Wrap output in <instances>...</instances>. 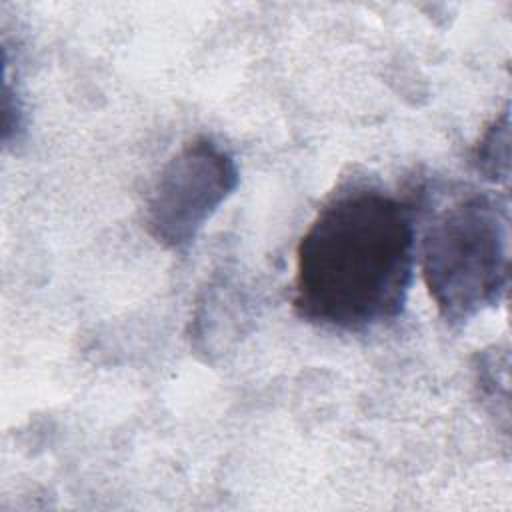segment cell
<instances>
[{"label":"cell","mask_w":512,"mask_h":512,"mask_svg":"<svg viewBox=\"0 0 512 512\" xmlns=\"http://www.w3.org/2000/svg\"><path fill=\"white\" fill-rule=\"evenodd\" d=\"M416 208L370 182L338 188L296 248L292 306L320 328L364 332L396 320L416 264Z\"/></svg>","instance_id":"cell-1"},{"label":"cell","mask_w":512,"mask_h":512,"mask_svg":"<svg viewBox=\"0 0 512 512\" xmlns=\"http://www.w3.org/2000/svg\"><path fill=\"white\" fill-rule=\"evenodd\" d=\"M428 294L450 326L496 306L508 288L510 210L490 192H470L428 220L420 242Z\"/></svg>","instance_id":"cell-2"},{"label":"cell","mask_w":512,"mask_h":512,"mask_svg":"<svg viewBox=\"0 0 512 512\" xmlns=\"http://www.w3.org/2000/svg\"><path fill=\"white\" fill-rule=\"evenodd\" d=\"M238 166L208 136L186 142L160 170L146 200V230L170 250H186L232 196Z\"/></svg>","instance_id":"cell-3"},{"label":"cell","mask_w":512,"mask_h":512,"mask_svg":"<svg viewBox=\"0 0 512 512\" xmlns=\"http://www.w3.org/2000/svg\"><path fill=\"white\" fill-rule=\"evenodd\" d=\"M510 122L508 110L488 128L476 148V166L490 180H508L510 172Z\"/></svg>","instance_id":"cell-4"}]
</instances>
